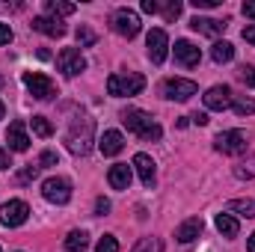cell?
<instances>
[{
    "mask_svg": "<svg viewBox=\"0 0 255 252\" xmlns=\"http://www.w3.org/2000/svg\"><path fill=\"white\" fill-rule=\"evenodd\" d=\"M172 51H175V63H181L184 68H193V65H199V60H202V51L193 42H187V39H178Z\"/></svg>",
    "mask_w": 255,
    "mask_h": 252,
    "instance_id": "13",
    "label": "cell"
},
{
    "mask_svg": "<svg viewBox=\"0 0 255 252\" xmlns=\"http://www.w3.org/2000/svg\"><path fill=\"white\" fill-rule=\"evenodd\" d=\"M6 166H12V163H9V154L0 148V169H6Z\"/></svg>",
    "mask_w": 255,
    "mask_h": 252,
    "instance_id": "42",
    "label": "cell"
},
{
    "mask_svg": "<svg viewBox=\"0 0 255 252\" xmlns=\"http://www.w3.org/2000/svg\"><path fill=\"white\" fill-rule=\"evenodd\" d=\"M74 3H60V0H45V12H48V18H65V15H74Z\"/></svg>",
    "mask_w": 255,
    "mask_h": 252,
    "instance_id": "22",
    "label": "cell"
},
{
    "mask_svg": "<svg viewBox=\"0 0 255 252\" xmlns=\"http://www.w3.org/2000/svg\"><path fill=\"white\" fill-rule=\"evenodd\" d=\"M241 9H244V15H247V18H253V21H255V0H247Z\"/></svg>",
    "mask_w": 255,
    "mask_h": 252,
    "instance_id": "39",
    "label": "cell"
},
{
    "mask_svg": "<svg viewBox=\"0 0 255 252\" xmlns=\"http://www.w3.org/2000/svg\"><path fill=\"white\" fill-rule=\"evenodd\" d=\"M9 42H12V27L0 24V45H9Z\"/></svg>",
    "mask_w": 255,
    "mask_h": 252,
    "instance_id": "36",
    "label": "cell"
},
{
    "mask_svg": "<svg viewBox=\"0 0 255 252\" xmlns=\"http://www.w3.org/2000/svg\"><path fill=\"white\" fill-rule=\"evenodd\" d=\"M95 39H98V36H95V33H92L86 24H80V27H77V42H80V48H89V45H95Z\"/></svg>",
    "mask_w": 255,
    "mask_h": 252,
    "instance_id": "29",
    "label": "cell"
},
{
    "mask_svg": "<svg viewBox=\"0 0 255 252\" xmlns=\"http://www.w3.org/2000/svg\"><path fill=\"white\" fill-rule=\"evenodd\" d=\"M24 86H27V89H30V95H33V98H39V101H48V98H54V95H57L54 80H51L48 74H42V71H24Z\"/></svg>",
    "mask_w": 255,
    "mask_h": 252,
    "instance_id": "4",
    "label": "cell"
},
{
    "mask_svg": "<svg viewBox=\"0 0 255 252\" xmlns=\"http://www.w3.org/2000/svg\"><path fill=\"white\" fill-rule=\"evenodd\" d=\"M214 226H217V232H220L223 238H238V232H241V226H238V220H235L232 214H217Z\"/></svg>",
    "mask_w": 255,
    "mask_h": 252,
    "instance_id": "21",
    "label": "cell"
},
{
    "mask_svg": "<svg viewBox=\"0 0 255 252\" xmlns=\"http://www.w3.org/2000/svg\"><path fill=\"white\" fill-rule=\"evenodd\" d=\"M139 15L133 12V9H116L113 12V30L119 33V36H125V39H133L136 33H139Z\"/></svg>",
    "mask_w": 255,
    "mask_h": 252,
    "instance_id": "7",
    "label": "cell"
},
{
    "mask_svg": "<svg viewBox=\"0 0 255 252\" xmlns=\"http://www.w3.org/2000/svg\"><path fill=\"white\" fill-rule=\"evenodd\" d=\"M229 211H241L244 217H255V199H232Z\"/></svg>",
    "mask_w": 255,
    "mask_h": 252,
    "instance_id": "25",
    "label": "cell"
},
{
    "mask_svg": "<svg viewBox=\"0 0 255 252\" xmlns=\"http://www.w3.org/2000/svg\"><path fill=\"white\" fill-rule=\"evenodd\" d=\"M39 172H42V166H39V163H30V166H24V169L18 172V184H27V181H33Z\"/></svg>",
    "mask_w": 255,
    "mask_h": 252,
    "instance_id": "30",
    "label": "cell"
},
{
    "mask_svg": "<svg viewBox=\"0 0 255 252\" xmlns=\"http://www.w3.org/2000/svg\"><path fill=\"white\" fill-rule=\"evenodd\" d=\"M107 211H110V199H104V196H98V199H95V214H98V217H104Z\"/></svg>",
    "mask_w": 255,
    "mask_h": 252,
    "instance_id": "34",
    "label": "cell"
},
{
    "mask_svg": "<svg viewBox=\"0 0 255 252\" xmlns=\"http://www.w3.org/2000/svg\"><path fill=\"white\" fill-rule=\"evenodd\" d=\"M86 247H89V235L86 232H71L65 238V250L68 252H86Z\"/></svg>",
    "mask_w": 255,
    "mask_h": 252,
    "instance_id": "24",
    "label": "cell"
},
{
    "mask_svg": "<svg viewBox=\"0 0 255 252\" xmlns=\"http://www.w3.org/2000/svg\"><path fill=\"white\" fill-rule=\"evenodd\" d=\"M122 122L130 133H136L139 139H148V142H157L160 136H163V127L157 125L145 110H136V107H128L122 110Z\"/></svg>",
    "mask_w": 255,
    "mask_h": 252,
    "instance_id": "1",
    "label": "cell"
},
{
    "mask_svg": "<svg viewBox=\"0 0 255 252\" xmlns=\"http://www.w3.org/2000/svg\"><path fill=\"white\" fill-rule=\"evenodd\" d=\"M211 60L214 63H232L235 60V48L229 45V42H214V48H211Z\"/></svg>",
    "mask_w": 255,
    "mask_h": 252,
    "instance_id": "23",
    "label": "cell"
},
{
    "mask_svg": "<svg viewBox=\"0 0 255 252\" xmlns=\"http://www.w3.org/2000/svg\"><path fill=\"white\" fill-rule=\"evenodd\" d=\"M33 30L42 33V36H51V39H63L65 36V24L57 18H48V15H39L33 18Z\"/></svg>",
    "mask_w": 255,
    "mask_h": 252,
    "instance_id": "15",
    "label": "cell"
},
{
    "mask_svg": "<svg viewBox=\"0 0 255 252\" xmlns=\"http://www.w3.org/2000/svg\"><path fill=\"white\" fill-rule=\"evenodd\" d=\"M92 136H95V122H92L89 116H77V119L71 122L68 136H65V145H68L71 154L83 157V154H89V148H92Z\"/></svg>",
    "mask_w": 255,
    "mask_h": 252,
    "instance_id": "2",
    "label": "cell"
},
{
    "mask_svg": "<svg viewBox=\"0 0 255 252\" xmlns=\"http://www.w3.org/2000/svg\"><path fill=\"white\" fill-rule=\"evenodd\" d=\"M42 196H45L48 202H54V205H68V199H71V184H68L65 178H48V181L42 184Z\"/></svg>",
    "mask_w": 255,
    "mask_h": 252,
    "instance_id": "11",
    "label": "cell"
},
{
    "mask_svg": "<svg viewBox=\"0 0 255 252\" xmlns=\"http://www.w3.org/2000/svg\"><path fill=\"white\" fill-rule=\"evenodd\" d=\"M202 229H205L202 217H190V220H184V223L175 229V241H178V244H190V241H196V238L202 235Z\"/></svg>",
    "mask_w": 255,
    "mask_h": 252,
    "instance_id": "17",
    "label": "cell"
},
{
    "mask_svg": "<svg viewBox=\"0 0 255 252\" xmlns=\"http://www.w3.org/2000/svg\"><path fill=\"white\" fill-rule=\"evenodd\" d=\"M196 83L193 80H184V77H169V80H163V95L169 98V101H187L196 95Z\"/></svg>",
    "mask_w": 255,
    "mask_h": 252,
    "instance_id": "10",
    "label": "cell"
},
{
    "mask_svg": "<svg viewBox=\"0 0 255 252\" xmlns=\"http://www.w3.org/2000/svg\"><path fill=\"white\" fill-rule=\"evenodd\" d=\"M133 169H136V175H139V181H142L145 187H154V160H151L145 151H139V154L133 157Z\"/></svg>",
    "mask_w": 255,
    "mask_h": 252,
    "instance_id": "18",
    "label": "cell"
},
{
    "mask_svg": "<svg viewBox=\"0 0 255 252\" xmlns=\"http://www.w3.org/2000/svg\"><path fill=\"white\" fill-rule=\"evenodd\" d=\"M145 48H148V60L154 65H160L166 60V54H169V36H166L160 27H154V30L148 33V39H145Z\"/></svg>",
    "mask_w": 255,
    "mask_h": 252,
    "instance_id": "9",
    "label": "cell"
},
{
    "mask_svg": "<svg viewBox=\"0 0 255 252\" xmlns=\"http://www.w3.org/2000/svg\"><path fill=\"white\" fill-rule=\"evenodd\" d=\"M98 148H101L104 157H113V154H119L125 148V139H122L119 130H104V136L98 139Z\"/></svg>",
    "mask_w": 255,
    "mask_h": 252,
    "instance_id": "19",
    "label": "cell"
},
{
    "mask_svg": "<svg viewBox=\"0 0 255 252\" xmlns=\"http://www.w3.org/2000/svg\"><path fill=\"white\" fill-rule=\"evenodd\" d=\"M0 86H3V77H0Z\"/></svg>",
    "mask_w": 255,
    "mask_h": 252,
    "instance_id": "45",
    "label": "cell"
},
{
    "mask_svg": "<svg viewBox=\"0 0 255 252\" xmlns=\"http://www.w3.org/2000/svg\"><path fill=\"white\" fill-rule=\"evenodd\" d=\"M214 148L223 154H241V151H247V133L244 130H223V133H217Z\"/></svg>",
    "mask_w": 255,
    "mask_h": 252,
    "instance_id": "6",
    "label": "cell"
},
{
    "mask_svg": "<svg viewBox=\"0 0 255 252\" xmlns=\"http://www.w3.org/2000/svg\"><path fill=\"white\" fill-rule=\"evenodd\" d=\"M130 178H133V166H128V163H113L110 172H107V181H110L113 190H128Z\"/></svg>",
    "mask_w": 255,
    "mask_h": 252,
    "instance_id": "16",
    "label": "cell"
},
{
    "mask_svg": "<svg viewBox=\"0 0 255 252\" xmlns=\"http://www.w3.org/2000/svg\"><path fill=\"white\" fill-rule=\"evenodd\" d=\"M142 12L154 15V12H160V3H157V0H142Z\"/></svg>",
    "mask_w": 255,
    "mask_h": 252,
    "instance_id": "37",
    "label": "cell"
},
{
    "mask_svg": "<svg viewBox=\"0 0 255 252\" xmlns=\"http://www.w3.org/2000/svg\"><path fill=\"white\" fill-rule=\"evenodd\" d=\"M130 252H160V241L157 238H142V241H136V247Z\"/></svg>",
    "mask_w": 255,
    "mask_h": 252,
    "instance_id": "28",
    "label": "cell"
},
{
    "mask_svg": "<svg viewBox=\"0 0 255 252\" xmlns=\"http://www.w3.org/2000/svg\"><path fill=\"white\" fill-rule=\"evenodd\" d=\"M247 250H250V252H255V232L250 235V238H247Z\"/></svg>",
    "mask_w": 255,
    "mask_h": 252,
    "instance_id": "43",
    "label": "cell"
},
{
    "mask_svg": "<svg viewBox=\"0 0 255 252\" xmlns=\"http://www.w3.org/2000/svg\"><path fill=\"white\" fill-rule=\"evenodd\" d=\"M190 27L196 30V33H202V36H211V39H214V36H220V33L226 30V24H223V21H217V18H202V15H196V18H193Z\"/></svg>",
    "mask_w": 255,
    "mask_h": 252,
    "instance_id": "20",
    "label": "cell"
},
{
    "mask_svg": "<svg viewBox=\"0 0 255 252\" xmlns=\"http://www.w3.org/2000/svg\"><path fill=\"white\" fill-rule=\"evenodd\" d=\"M244 39H247L250 45H255V24H250V27H244Z\"/></svg>",
    "mask_w": 255,
    "mask_h": 252,
    "instance_id": "40",
    "label": "cell"
},
{
    "mask_svg": "<svg viewBox=\"0 0 255 252\" xmlns=\"http://www.w3.org/2000/svg\"><path fill=\"white\" fill-rule=\"evenodd\" d=\"M30 125H33V133H36V136H45V139H48V136L54 133V125H51L45 116H33Z\"/></svg>",
    "mask_w": 255,
    "mask_h": 252,
    "instance_id": "26",
    "label": "cell"
},
{
    "mask_svg": "<svg viewBox=\"0 0 255 252\" xmlns=\"http://www.w3.org/2000/svg\"><path fill=\"white\" fill-rule=\"evenodd\" d=\"M27 217H30V205H27V202H21V199H9L6 205H0V223H3V226H9V229L24 226V223H27Z\"/></svg>",
    "mask_w": 255,
    "mask_h": 252,
    "instance_id": "5",
    "label": "cell"
},
{
    "mask_svg": "<svg viewBox=\"0 0 255 252\" xmlns=\"http://www.w3.org/2000/svg\"><path fill=\"white\" fill-rule=\"evenodd\" d=\"M51 163H57V154H54V151H45V154L39 157V166L45 169V166H51Z\"/></svg>",
    "mask_w": 255,
    "mask_h": 252,
    "instance_id": "38",
    "label": "cell"
},
{
    "mask_svg": "<svg viewBox=\"0 0 255 252\" xmlns=\"http://www.w3.org/2000/svg\"><path fill=\"white\" fill-rule=\"evenodd\" d=\"M238 80L247 83V86H255V65H241L238 68Z\"/></svg>",
    "mask_w": 255,
    "mask_h": 252,
    "instance_id": "32",
    "label": "cell"
},
{
    "mask_svg": "<svg viewBox=\"0 0 255 252\" xmlns=\"http://www.w3.org/2000/svg\"><path fill=\"white\" fill-rule=\"evenodd\" d=\"M202 98H205V107H208V110H229L235 95H232L229 86H211Z\"/></svg>",
    "mask_w": 255,
    "mask_h": 252,
    "instance_id": "12",
    "label": "cell"
},
{
    "mask_svg": "<svg viewBox=\"0 0 255 252\" xmlns=\"http://www.w3.org/2000/svg\"><path fill=\"white\" fill-rule=\"evenodd\" d=\"M57 68L63 71L65 77H74V74L86 71V60H83V54L77 48H63L57 54Z\"/></svg>",
    "mask_w": 255,
    "mask_h": 252,
    "instance_id": "8",
    "label": "cell"
},
{
    "mask_svg": "<svg viewBox=\"0 0 255 252\" xmlns=\"http://www.w3.org/2000/svg\"><path fill=\"white\" fill-rule=\"evenodd\" d=\"M3 116H6V107H3V101H0V119H3Z\"/></svg>",
    "mask_w": 255,
    "mask_h": 252,
    "instance_id": "44",
    "label": "cell"
},
{
    "mask_svg": "<svg viewBox=\"0 0 255 252\" xmlns=\"http://www.w3.org/2000/svg\"><path fill=\"white\" fill-rule=\"evenodd\" d=\"M160 12H163V18H166V21H172V18H178V15H181V3H178V0H172V3H166V6H160Z\"/></svg>",
    "mask_w": 255,
    "mask_h": 252,
    "instance_id": "33",
    "label": "cell"
},
{
    "mask_svg": "<svg viewBox=\"0 0 255 252\" xmlns=\"http://www.w3.org/2000/svg\"><path fill=\"white\" fill-rule=\"evenodd\" d=\"M196 125H208V113H196V116H190Z\"/></svg>",
    "mask_w": 255,
    "mask_h": 252,
    "instance_id": "41",
    "label": "cell"
},
{
    "mask_svg": "<svg viewBox=\"0 0 255 252\" xmlns=\"http://www.w3.org/2000/svg\"><path fill=\"white\" fill-rule=\"evenodd\" d=\"M232 110L238 116H250V113H255V101L253 98H232Z\"/></svg>",
    "mask_w": 255,
    "mask_h": 252,
    "instance_id": "27",
    "label": "cell"
},
{
    "mask_svg": "<svg viewBox=\"0 0 255 252\" xmlns=\"http://www.w3.org/2000/svg\"><path fill=\"white\" fill-rule=\"evenodd\" d=\"M6 142H9V148L12 151H27L30 148V136H27V125L21 122V119H15L9 130H6Z\"/></svg>",
    "mask_w": 255,
    "mask_h": 252,
    "instance_id": "14",
    "label": "cell"
},
{
    "mask_svg": "<svg viewBox=\"0 0 255 252\" xmlns=\"http://www.w3.org/2000/svg\"><path fill=\"white\" fill-rule=\"evenodd\" d=\"M95 252H119V241H116L113 235H104V238L98 241V247H95Z\"/></svg>",
    "mask_w": 255,
    "mask_h": 252,
    "instance_id": "31",
    "label": "cell"
},
{
    "mask_svg": "<svg viewBox=\"0 0 255 252\" xmlns=\"http://www.w3.org/2000/svg\"><path fill=\"white\" fill-rule=\"evenodd\" d=\"M145 89V77L139 71H119L107 77V92L113 98H125V95H139Z\"/></svg>",
    "mask_w": 255,
    "mask_h": 252,
    "instance_id": "3",
    "label": "cell"
},
{
    "mask_svg": "<svg viewBox=\"0 0 255 252\" xmlns=\"http://www.w3.org/2000/svg\"><path fill=\"white\" fill-rule=\"evenodd\" d=\"M223 0H190L193 9H214V6H220Z\"/></svg>",
    "mask_w": 255,
    "mask_h": 252,
    "instance_id": "35",
    "label": "cell"
}]
</instances>
